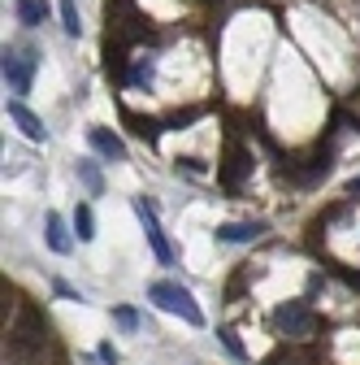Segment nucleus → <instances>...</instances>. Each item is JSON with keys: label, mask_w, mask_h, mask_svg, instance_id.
<instances>
[{"label": "nucleus", "mask_w": 360, "mask_h": 365, "mask_svg": "<svg viewBox=\"0 0 360 365\" xmlns=\"http://www.w3.org/2000/svg\"><path fill=\"white\" fill-rule=\"evenodd\" d=\"M43 348H48V322H43L35 309H22V322L5 339V356L14 365H35L43 356Z\"/></svg>", "instance_id": "f257e3e1"}, {"label": "nucleus", "mask_w": 360, "mask_h": 365, "mask_svg": "<svg viewBox=\"0 0 360 365\" xmlns=\"http://www.w3.org/2000/svg\"><path fill=\"white\" fill-rule=\"evenodd\" d=\"M148 300L157 304V309H165V313H174V317H183L187 327H204V313H200V304H196V296L183 287V283H152L148 287Z\"/></svg>", "instance_id": "f03ea898"}, {"label": "nucleus", "mask_w": 360, "mask_h": 365, "mask_svg": "<svg viewBox=\"0 0 360 365\" xmlns=\"http://www.w3.org/2000/svg\"><path fill=\"white\" fill-rule=\"evenodd\" d=\"M274 331L304 339V335H312V313H308L300 300H287V304H278V309H274Z\"/></svg>", "instance_id": "7ed1b4c3"}, {"label": "nucleus", "mask_w": 360, "mask_h": 365, "mask_svg": "<svg viewBox=\"0 0 360 365\" xmlns=\"http://www.w3.org/2000/svg\"><path fill=\"white\" fill-rule=\"evenodd\" d=\"M35 66H39L35 53H5V83H9L14 91H31Z\"/></svg>", "instance_id": "20e7f679"}, {"label": "nucleus", "mask_w": 360, "mask_h": 365, "mask_svg": "<svg viewBox=\"0 0 360 365\" xmlns=\"http://www.w3.org/2000/svg\"><path fill=\"white\" fill-rule=\"evenodd\" d=\"M134 213H139V222H144V235H148V244H152V252H157V261L161 265H169L174 261V252H169V244H165V231H161V222H157V213L139 200L134 205Z\"/></svg>", "instance_id": "39448f33"}, {"label": "nucleus", "mask_w": 360, "mask_h": 365, "mask_svg": "<svg viewBox=\"0 0 360 365\" xmlns=\"http://www.w3.org/2000/svg\"><path fill=\"white\" fill-rule=\"evenodd\" d=\"M260 235H265V222H226V226H217L221 244H252Z\"/></svg>", "instance_id": "423d86ee"}, {"label": "nucleus", "mask_w": 360, "mask_h": 365, "mask_svg": "<svg viewBox=\"0 0 360 365\" xmlns=\"http://www.w3.org/2000/svg\"><path fill=\"white\" fill-rule=\"evenodd\" d=\"M87 140H92V148H96L100 157H109V161H126V144L117 140L113 130H105V126H92V130H87Z\"/></svg>", "instance_id": "0eeeda50"}, {"label": "nucleus", "mask_w": 360, "mask_h": 365, "mask_svg": "<svg viewBox=\"0 0 360 365\" xmlns=\"http://www.w3.org/2000/svg\"><path fill=\"white\" fill-rule=\"evenodd\" d=\"M5 113H9V118L18 122V130L26 135V140H35V144L43 140V122H39V118H35V113H31V109H26L22 101H9V105H5Z\"/></svg>", "instance_id": "6e6552de"}, {"label": "nucleus", "mask_w": 360, "mask_h": 365, "mask_svg": "<svg viewBox=\"0 0 360 365\" xmlns=\"http://www.w3.org/2000/svg\"><path fill=\"white\" fill-rule=\"evenodd\" d=\"M248 170H252V157H248L243 148H231V165H226V174H221V178H226V187H231V192L239 187V178H243Z\"/></svg>", "instance_id": "1a4fd4ad"}, {"label": "nucleus", "mask_w": 360, "mask_h": 365, "mask_svg": "<svg viewBox=\"0 0 360 365\" xmlns=\"http://www.w3.org/2000/svg\"><path fill=\"white\" fill-rule=\"evenodd\" d=\"M48 248L53 252H70V231H65V222H61V213H48Z\"/></svg>", "instance_id": "9d476101"}, {"label": "nucleus", "mask_w": 360, "mask_h": 365, "mask_svg": "<svg viewBox=\"0 0 360 365\" xmlns=\"http://www.w3.org/2000/svg\"><path fill=\"white\" fill-rule=\"evenodd\" d=\"M43 14H48V5H43V0H18V18H22V26H39Z\"/></svg>", "instance_id": "9b49d317"}, {"label": "nucleus", "mask_w": 360, "mask_h": 365, "mask_svg": "<svg viewBox=\"0 0 360 365\" xmlns=\"http://www.w3.org/2000/svg\"><path fill=\"white\" fill-rule=\"evenodd\" d=\"M152 74H157V61L152 57H139L130 70H126V83H139V87H148L152 83Z\"/></svg>", "instance_id": "f8f14e48"}, {"label": "nucleus", "mask_w": 360, "mask_h": 365, "mask_svg": "<svg viewBox=\"0 0 360 365\" xmlns=\"http://www.w3.org/2000/svg\"><path fill=\"white\" fill-rule=\"evenodd\" d=\"M74 231H78V240H92L96 235V217H92V209H87V205L74 209Z\"/></svg>", "instance_id": "ddd939ff"}, {"label": "nucleus", "mask_w": 360, "mask_h": 365, "mask_svg": "<svg viewBox=\"0 0 360 365\" xmlns=\"http://www.w3.org/2000/svg\"><path fill=\"white\" fill-rule=\"evenodd\" d=\"M78 178L87 182V192H92V196H100V192H105V178H100V170H96L92 161H78Z\"/></svg>", "instance_id": "4468645a"}, {"label": "nucleus", "mask_w": 360, "mask_h": 365, "mask_svg": "<svg viewBox=\"0 0 360 365\" xmlns=\"http://www.w3.org/2000/svg\"><path fill=\"white\" fill-rule=\"evenodd\" d=\"M61 26H65V35H70V39H78V35H83V22H78L74 0H61Z\"/></svg>", "instance_id": "2eb2a0df"}, {"label": "nucleus", "mask_w": 360, "mask_h": 365, "mask_svg": "<svg viewBox=\"0 0 360 365\" xmlns=\"http://www.w3.org/2000/svg\"><path fill=\"white\" fill-rule=\"evenodd\" d=\"M113 322L122 331H134V327H139V313H134V309H113Z\"/></svg>", "instance_id": "dca6fc26"}, {"label": "nucleus", "mask_w": 360, "mask_h": 365, "mask_svg": "<svg viewBox=\"0 0 360 365\" xmlns=\"http://www.w3.org/2000/svg\"><path fill=\"white\" fill-rule=\"evenodd\" d=\"M134 122V130L144 135V140H157V122H148V118H130Z\"/></svg>", "instance_id": "f3484780"}, {"label": "nucleus", "mask_w": 360, "mask_h": 365, "mask_svg": "<svg viewBox=\"0 0 360 365\" xmlns=\"http://www.w3.org/2000/svg\"><path fill=\"white\" fill-rule=\"evenodd\" d=\"M221 339H226V348H231V352H235V356H243V344H239V339H235V331H221Z\"/></svg>", "instance_id": "a211bd4d"}, {"label": "nucleus", "mask_w": 360, "mask_h": 365, "mask_svg": "<svg viewBox=\"0 0 360 365\" xmlns=\"http://www.w3.org/2000/svg\"><path fill=\"white\" fill-rule=\"evenodd\" d=\"M347 196H356V200H360V178H351V182H347Z\"/></svg>", "instance_id": "6ab92c4d"}]
</instances>
